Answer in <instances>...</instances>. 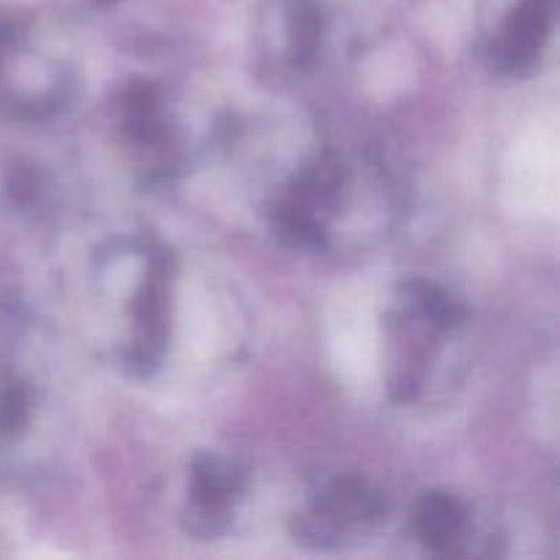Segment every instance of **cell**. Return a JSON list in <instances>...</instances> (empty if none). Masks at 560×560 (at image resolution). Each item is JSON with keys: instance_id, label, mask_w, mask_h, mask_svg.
I'll return each instance as SVG.
<instances>
[{"instance_id": "10", "label": "cell", "mask_w": 560, "mask_h": 560, "mask_svg": "<svg viewBox=\"0 0 560 560\" xmlns=\"http://www.w3.org/2000/svg\"><path fill=\"white\" fill-rule=\"evenodd\" d=\"M93 3H96V5H113L115 0H93Z\"/></svg>"}, {"instance_id": "4", "label": "cell", "mask_w": 560, "mask_h": 560, "mask_svg": "<svg viewBox=\"0 0 560 560\" xmlns=\"http://www.w3.org/2000/svg\"><path fill=\"white\" fill-rule=\"evenodd\" d=\"M317 512L326 514L337 528L339 523H375L386 514V501L370 481L342 476L323 492Z\"/></svg>"}, {"instance_id": "3", "label": "cell", "mask_w": 560, "mask_h": 560, "mask_svg": "<svg viewBox=\"0 0 560 560\" xmlns=\"http://www.w3.org/2000/svg\"><path fill=\"white\" fill-rule=\"evenodd\" d=\"M246 474L233 459L217 457V454H200L191 465V498L200 520L208 528L222 523L230 512V503L244 492Z\"/></svg>"}, {"instance_id": "5", "label": "cell", "mask_w": 560, "mask_h": 560, "mask_svg": "<svg viewBox=\"0 0 560 560\" xmlns=\"http://www.w3.org/2000/svg\"><path fill=\"white\" fill-rule=\"evenodd\" d=\"M413 525L419 539L435 552H452L465 530V509L448 492H427L416 503Z\"/></svg>"}, {"instance_id": "6", "label": "cell", "mask_w": 560, "mask_h": 560, "mask_svg": "<svg viewBox=\"0 0 560 560\" xmlns=\"http://www.w3.org/2000/svg\"><path fill=\"white\" fill-rule=\"evenodd\" d=\"M271 230L290 249L323 252L328 246L326 228H323L320 219L304 208L293 206V202H282V206L273 208Z\"/></svg>"}, {"instance_id": "9", "label": "cell", "mask_w": 560, "mask_h": 560, "mask_svg": "<svg viewBox=\"0 0 560 560\" xmlns=\"http://www.w3.org/2000/svg\"><path fill=\"white\" fill-rule=\"evenodd\" d=\"M9 195L16 202H31L38 195V173L27 164H16L9 173Z\"/></svg>"}, {"instance_id": "2", "label": "cell", "mask_w": 560, "mask_h": 560, "mask_svg": "<svg viewBox=\"0 0 560 560\" xmlns=\"http://www.w3.org/2000/svg\"><path fill=\"white\" fill-rule=\"evenodd\" d=\"M173 260L167 255H156L151 262L145 282L135 301V328L137 339L129 353V366L137 375H148L159 364L167 345V288Z\"/></svg>"}, {"instance_id": "1", "label": "cell", "mask_w": 560, "mask_h": 560, "mask_svg": "<svg viewBox=\"0 0 560 560\" xmlns=\"http://www.w3.org/2000/svg\"><path fill=\"white\" fill-rule=\"evenodd\" d=\"M556 3L558 0H520L509 11L495 44L490 47V60L498 71L520 74L536 63L550 36Z\"/></svg>"}, {"instance_id": "8", "label": "cell", "mask_w": 560, "mask_h": 560, "mask_svg": "<svg viewBox=\"0 0 560 560\" xmlns=\"http://www.w3.org/2000/svg\"><path fill=\"white\" fill-rule=\"evenodd\" d=\"M31 421V392L22 383L9 381L0 388V435H16Z\"/></svg>"}, {"instance_id": "7", "label": "cell", "mask_w": 560, "mask_h": 560, "mask_svg": "<svg viewBox=\"0 0 560 560\" xmlns=\"http://www.w3.org/2000/svg\"><path fill=\"white\" fill-rule=\"evenodd\" d=\"M323 38V14L315 3L301 0L290 14L288 58L295 69H310L317 58Z\"/></svg>"}]
</instances>
